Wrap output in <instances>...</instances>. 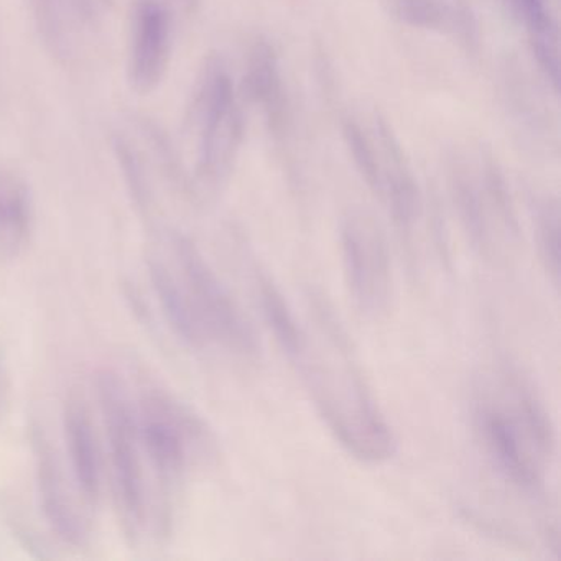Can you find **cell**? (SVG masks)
Listing matches in <instances>:
<instances>
[{
    "label": "cell",
    "mask_w": 561,
    "mask_h": 561,
    "mask_svg": "<svg viewBox=\"0 0 561 561\" xmlns=\"http://www.w3.org/2000/svg\"><path fill=\"white\" fill-rule=\"evenodd\" d=\"M308 323L300 321L280 350L300 376L318 415L347 455L382 465L396 453V436L357 364L350 337L327 298L307 295Z\"/></svg>",
    "instance_id": "cell-1"
},
{
    "label": "cell",
    "mask_w": 561,
    "mask_h": 561,
    "mask_svg": "<svg viewBox=\"0 0 561 561\" xmlns=\"http://www.w3.org/2000/svg\"><path fill=\"white\" fill-rule=\"evenodd\" d=\"M472 423L485 458L524 494L543 491L557 456V432L543 400L512 369L485 374L472 400Z\"/></svg>",
    "instance_id": "cell-2"
},
{
    "label": "cell",
    "mask_w": 561,
    "mask_h": 561,
    "mask_svg": "<svg viewBox=\"0 0 561 561\" xmlns=\"http://www.w3.org/2000/svg\"><path fill=\"white\" fill-rule=\"evenodd\" d=\"M137 428L157 484L156 528L169 537L173 499L193 469L216 456V439L205 420L159 387H147L136 405Z\"/></svg>",
    "instance_id": "cell-3"
},
{
    "label": "cell",
    "mask_w": 561,
    "mask_h": 561,
    "mask_svg": "<svg viewBox=\"0 0 561 561\" xmlns=\"http://www.w3.org/2000/svg\"><path fill=\"white\" fill-rule=\"evenodd\" d=\"M190 123L198 139L195 169L185 192L203 205L219 195L231 176L244 137V113L228 68L211 58L193 98Z\"/></svg>",
    "instance_id": "cell-4"
},
{
    "label": "cell",
    "mask_w": 561,
    "mask_h": 561,
    "mask_svg": "<svg viewBox=\"0 0 561 561\" xmlns=\"http://www.w3.org/2000/svg\"><path fill=\"white\" fill-rule=\"evenodd\" d=\"M96 397L110 449L111 481L121 530L130 545H137L147 525V491L136 405L126 382L111 369L96 374Z\"/></svg>",
    "instance_id": "cell-5"
},
{
    "label": "cell",
    "mask_w": 561,
    "mask_h": 561,
    "mask_svg": "<svg viewBox=\"0 0 561 561\" xmlns=\"http://www.w3.org/2000/svg\"><path fill=\"white\" fill-rule=\"evenodd\" d=\"M169 249L206 350L218 347L236 359L255 363L261 354L257 334L198 245L188 236L172 231Z\"/></svg>",
    "instance_id": "cell-6"
},
{
    "label": "cell",
    "mask_w": 561,
    "mask_h": 561,
    "mask_svg": "<svg viewBox=\"0 0 561 561\" xmlns=\"http://www.w3.org/2000/svg\"><path fill=\"white\" fill-rule=\"evenodd\" d=\"M453 195L476 254L492 267L511 265L518 257L520 228L507 190L494 167H488L481 180L456 175Z\"/></svg>",
    "instance_id": "cell-7"
},
{
    "label": "cell",
    "mask_w": 561,
    "mask_h": 561,
    "mask_svg": "<svg viewBox=\"0 0 561 561\" xmlns=\"http://www.w3.org/2000/svg\"><path fill=\"white\" fill-rule=\"evenodd\" d=\"M341 255L351 300L359 313L379 318L392 300V262L386 236L366 215H351L341 226Z\"/></svg>",
    "instance_id": "cell-8"
},
{
    "label": "cell",
    "mask_w": 561,
    "mask_h": 561,
    "mask_svg": "<svg viewBox=\"0 0 561 561\" xmlns=\"http://www.w3.org/2000/svg\"><path fill=\"white\" fill-rule=\"evenodd\" d=\"M31 443L38 499L48 527L65 545L87 547L91 537L90 524L68 488L57 448L38 425L32 426Z\"/></svg>",
    "instance_id": "cell-9"
},
{
    "label": "cell",
    "mask_w": 561,
    "mask_h": 561,
    "mask_svg": "<svg viewBox=\"0 0 561 561\" xmlns=\"http://www.w3.org/2000/svg\"><path fill=\"white\" fill-rule=\"evenodd\" d=\"M173 21L162 0H140L134 14L129 51V83L139 94L159 88L169 70Z\"/></svg>",
    "instance_id": "cell-10"
},
{
    "label": "cell",
    "mask_w": 561,
    "mask_h": 561,
    "mask_svg": "<svg viewBox=\"0 0 561 561\" xmlns=\"http://www.w3.org/2000/svg\"><path fill=\"white\" fill-rule=\"evenodd\" d=\"M31 9L51 57L73 65L87 55L96 31V0H31Z\"/></svg>",
    "instance_id": "cell-11"
},
{
    "label": "cell",
    "mask_w": 561,
    "mask_h": 561,
    "mask_svg": "<svg viewBox=\"0 0 561 561\" xmlns=\"http://www.w3.org/2000/svg\"><path fill=\"white\" fill-rule=\"evenodd\" d=\"M87 396L80 389L65 397L61 426L78 495L88 508H96L103 494V461L100 439L91 419Z\"/></svg>",
    "instance_id": "cell-12"
},
{
    "label": "cell",
    "mask_w": 561,
    "mask_h": 561,
    "mask_svg": "<svg viewBox=\"0 0 561 561\" xmlns=\"http://www.w3.org/2000/svg\"><path fill=\"white\" fill-rule=\"evenodd\" d=\"M376 134L380 146V186L377 198L386 206L397 228L410 234L420 215V193L415 176L386 121H376Z\"/></svg>",
    "instance_id": "cell-13"
},
{
    "label": "cell",
    "mask_w": 561,
    "mask_h": 561,
    "mask_svg": "<svg viewBox=\"0 0 561 561\" xmlns=\"http://www.w3.org/2000/svg\"><path fill=\"white\" fill-rule=\"evenodd\" d=\"M146 264L153 294L175 336L190 350L205 351V340L172 262L167 261L165 255L159 252H149Z\"/></svg>",
    "instance_id": "cell-14"
},
{
    "label": "cell",
    "mask_w": 561,
    "mask_h": 561,
    "mask_svg": "<svg viewBox=\"0 0 561 561\" xmlns=\"http://www.w3.org/2000/svg\"><path fill=\"white\" fill-rule=\"evenodd\" d=\"M34 231V202L27 183L0 170V264L24 254Z\"/></svg>",
    "instance_id": "cell-15"
},
{
    "label": "cell",
    "mask_w": 561,
    "mask_h": 561,
    "mask_svg": "<svg viewBox=\"0 0 561 561\" xmlns=\"http://www.w3.org/2000/svg\"><path fill=\"white\" fill-rule=\"evenodd\" d=\"M508 11L524 25L531 51L545 77L558 88L560 81V24L557 0H504Z\"/></svg>",
    "instance_id": "cell-16"
},
{
    "label": "cell",
    "mask_w": 561,
    "mask_h": 561,
    "mask_svg": "<svg viewBox=\"0 0 561 561\" xmlns=\"http://www.w3.org/2000/svg\"><path fill=\"white\" fill-rule=\"evenodd\" d=\"M244 94L261 104L272 129L280 130L285 121V93L277 54L267 41H257L249 54Z\"/></svg>",
    "instance_id": "cell-17"
},
{
    "label": "cell",
    "mask_w": 561,
    "mask_h": 561,
    "mask_svg": "<svg viewBox=\"0 0 561 561\" xmlns=\"http://www.w3.org/2000/svg\"><path fill=\"white\" fill-rule=\"evenodd\" d=\"M393 12L403 24L423 31H456L459 14L446 0H393Z\"/></svg>",
    "instance_id": "cell-18"
},
{
    "label": "cell",
    "mask_w": 561,
    "mask_h": 561,
    "mask_svg": "<svg viewBox=\"0 0 561 561\" xmlns=\"http://www.w3.org/2000/svg\"><path fill=\"white\" fill-rule=\"evenodd\" d=\"M538 257L548 277L558 287L560 278V209L557 202H545L538 209L535 226Z\"/></svg>",
    "instance_id": "cell-19"
},
{
    "label": "cell",
    "mask_w": 561,
    "mask_h": 561,
    "mask_svg": "<svg viewBox=\"0 0 561 561\" xmlns=\"http://www.w3.org/2000/svg\"><path fill=\"white\" fill-rule=\"evenodd\" d=\"M114 150H116L124 182H126L134 205L142 215L149 216L153 209V190L142 159L137 150L121 136L114 140Z\"/></svg>",
    "instance_id": "cell-20"
},
{
    "label": "cell",
    "mask_w": 561,
    "mask_h": 561,
    "mask_svg": "<svg viewBox=\"0 0 561 561\" xmlns=\"http://www.w3.org/2000/svg\"><path fill=\"white\" fill-rule=\"evenodd\" d=\"M343 134L347 147H350L351 156H353L354 165L359 170L360 176L369 186L370 192L377 196L380 186V163L376 146L356 121H346Z\"/></svg>",
    "instance_id": "cell-21"
},
{
    "label": "cell",
    "mask_w": 561,
    "mask_h": 561,
    "mask_svg": "<svg viewBox=\"0 0 561 561\" xmlns=\"http://www.w3.org/2000/svg\"><path fill=\"white\" fill-rule=\"evenodd\" d=\"M9 400H11V373H9L4 350L0 346V416L4 415Z\"/></svg>",
    "instance_id": "cell-22"
},
{
    "label": "cell",
    "mask_w": 561,
    "mask_h": 561,
    "mask_svg": "<svg viewBox=\"0 0 561 561\" xmlns=\"http://www.w3.org/2000/svg\"><path fill=\"white\" fill-rule=\"evenodd\" d=\"M183 2V5H185V8H188L190 11H193V9L196 8V5H198V0H182Z\"/></svg>",
    "instance_id": "cell-23"
}]
</instances>
